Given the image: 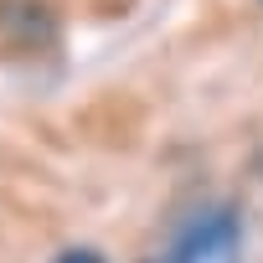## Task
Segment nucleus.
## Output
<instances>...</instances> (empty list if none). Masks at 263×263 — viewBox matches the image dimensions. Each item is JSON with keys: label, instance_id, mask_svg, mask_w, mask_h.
Listing matches in <instances>:
<instances>
[{"label": "nucleus", "instance_id": "20e7f679", "mask_svg": "<svg viewBox=\"0 0 263 263\" xmlns=\"http://www.w3.org/2000/svg\"><path fill=\"white\" fill-rule=\"evenodd\" d=\"M150 263H176V258H150Z\"/></svg>", "mask_w": 263, "mask_h": 263}, {"label": "nucleus", "instance_id": "f03ea898", "mask_svg": "<svg viewBox=\"0 0 263 263\" xmlns=\"http://www.w3.org/2000/svg\"><path fill=\"white\" fill-rule=\"evenodd\" d=\"M47 36H52V21H47L42 6H16V0H0V47H21V52H31V47H42Z\"/></svg>", "mask_w": 263, "mask_h": 263}, {"label": "nucleus", "instance_id": "7ed1b4c3", "mask_svg": "<svg viewBox=\"0 0 263 263\" xmlns=\"http://www.w3.org/2000/svg\"><path fill=\"white\" fill-rule=\"evenodd\" d=\"M57 263H103V258H98L93 248H67V253H62Z\"/></svg>", "mask_w": 263, "mask_h": 263}, {"label": "nucleus", "instance_id": "f257e3e1", "mask_svg": "<svg viewBox=\"0 0 263 263\" xmlns=\"http://www.w3.org/2000/svg\"><path fill=\"white\" fill-rule=\"evenodd\" d=\"M176 263H237V217H232L227 206L196 217V222L181 232Z\"/></svg>", "mask_w": 263, "mask_h": 263}]
</instances>
